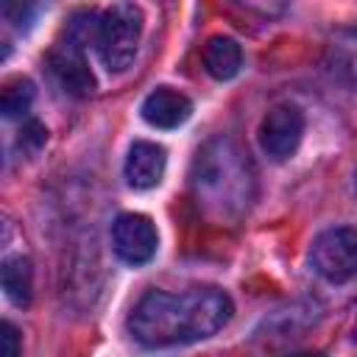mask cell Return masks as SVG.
<instances>
[{
    "mask_svg": "<svg viewBox=\"0 0 357 357\" xmlns=\"http://www.w3.org/2000/svg\"><path fill=\"white\" fill-rule=\"evenodd\" d=\"M231 310V298L218 287H192L184 293L148 290L128 315V332L148 349L184 346L223 329Z\"/></svg>",
    "mask_w": 357,
    "mask_h": 357,
    "instance_id": "1",
    "label": "cell"
},
{
    "mask_svg": "<svg viewBox=\"0 0 357 357\" xmlns=\"http://www.w3.org/2000/svg\"><path fill=\"white\" fill-rule=\"evenodd\" d=\"M190 184L198 206L218 220L240 218L254 195L251 165L229 137H212L198 148L190 167Z\"/></svg>",
    "mask_w": 357,
    "mask_h": 357,
    "instance_id": "2",
    "label": "cell"
},
{
    "mask_svg": "<svg viewBox=\"0 0 357 357\" xmlns=\"http://www.w3.org/2000/svg\"><path fill=\"white\" fill-rule=\"evenodd\" d=\"M139 36H142V11H139V6H134L131 0L114 3L98 22L95 45H98L100 61L112 73L128 70V64L137 56Z\"/></svg>",
    "mask_w": 357,
    "mask_h": 357,
    "instance_id": "3",
    "label": "cell"
},
{
    "mask_svg": "<svg viewBox=\"0 0 357 357\" xmlns=\"http://www.w3.org/2000/svg\"><path fill=\"white\" fill-rule=\"evenodd\" d=\"M310 262L315 273L332 284L354 279L357 276V229L335 226V229L321 231L312 240Z\"/></svg>",
    "mask_w": 357,
    "mask_h": 357,
    "instance_id": "4",
    "label": "cell"
},
{
    "mask_svg": "<svg viewBox=\"0 0 357 357\" xmlns=\"http://www.w3.org/2000/svg\"><path fill=\"white\" fill-rule=\"evenodd\" d=\"M304 137V114L293 103H279L273 106L262 123H259V148L273 159L284 162L290 159Z\"/></svg>",
    "mask_w": 357,
    "mask_h": 357,
    "instance_id": "5",
    "label": "cell"
},
{
    "mask_svg": "<svg viewBox=\"0 0 357 357\" xmlns=\"http://www.w3.org/2000/svg\"><path fill=\"white\" fill-rule=\"evenodd\" d=\"M112 245L123 262L145 265L148 259H153L159 237H156L151 218H145L139 212H123L112 223Z\"/></svg>",
    "mask_w": 357,
    "mask_h": 357,
    "instance_id": "6",
    "label": "cell"
},
{
    "mask_svg": "<svg viewBox=\"0 0 357 357\" xmlns=\"http://www.w3.org/2000/svg\"><path fill=\"white\" fill-rule=\"evenodd\" d=\"M47 61H50V70H53L56 81L64 86V92H70L75 98H84L95 89V78H92L89 64L84 59V45L81 42H75L70 36L56 42Z\"/></svg>",
    "mask_w": 357,
    "mask_h": 357,
    "instance_id": "7",
    "label": "cell"
},
{
    "mask_svg": "<svg viewBox=\"0 0 357 357\" xmlns=\"http://www.w3.org/2000/svg\"><path fill=\"white\" fill-rule=\"evenodd\" d=\"M165 167H167V151L159 142L137 139L128 148L123 173H126L128 187H134V190H151V187H156L162 181Z\"/></svg>",
    "mask_w": 357,
    "mask_h": 357,
    "instance_id": "8",
    "label": "cell"
},
{
    "mask_svg": "<svg viewBox=\"0 0 357 357\" xmlns=\"http://www.w3.org/2000/svg\"><path fill=\"white\" fill-rule=\"evenodd\" d=\"M139 112H142V120L153 128H178L192 114V103L178 89L159 86L142 100Z\"/></svg>",
    "mask_w": 357,
    "mask_h": 357,
    "instance_id": "9",
    "label": "cell"
},
{
    "mask_svg": "<svg viewBox=\"0 0 357 357\" xmlns=\"http://www.w3.org/2000/svg\"><path fill=\"white\" fill-rule=\"evenodd\" d=\"M204 70L215 78V81H229L240 73L243 67V50L240 45L231 39V36H212L206 45H204Z\"/></svg>",
    "mask_w": 357,
    "mask_h": 357,
    "instance_id": "10",
    "label": "cell"
},
{
    "mask_svg": "<svg viewBox=\"0 0 357 357\" xmlns=\"http://www.w3.org/2000/svg\"><path fill=\"white\" fill-rule=\"evenodd\" d=\"M3 290L17 307H25L31 301L33 271H31V262L25 257H8L3 262Z\"/></svg>",
    "mask_w": 357,
    "mask_h": 357,
    "instance_id": "11",
    "label": "cell"
},
{
    "mask_svg": "<svg viewBox=\"0 0 357 357\" xmlns=\"http://www.w3.org/2000/svg\"><path fill=\"white\" fill-rule=\"evenodd\" d=\"M33 100V84L28 78H11L6 81L3 86V95H0V109L6 117H17V114H25L28 106Z\"/></svg>",
    "mask_w": 357,
    "mask_h": 357,
    "instance_id": "12",
    "label": "cell"
},
{
    "mask_svg": "<svg viewBox=\"0 0 357 357\" xmlns=\"http://www.w3.org/2000/svg\"><path fill=\"white\" fill-rule=\"evenodd\" d=\"M231 3L254 17H262V20H273V17L284 14V8H287V0H231Z\"/></svg>",
    "mask_w": 357,
    "mask_h": 357,
    "instance_id": "13",
    "label": "cell"
},
{
    "mask_svg": "<svg viewBox=\"0 0 357 357\" xmlns=\"http://www.w3.org/2000/svg\"><path fill=\"white\" fill-rule=\"evenodd\" d=\"M332 50H337L340 53V73L343 75H349V81L357 86V36L354 39H349V42H337Z\"/></svg>",
    "mask_w": 357,
    "mask_h": 357,
    "instance_id": "14",
    "label": "cell"
},
{
    "mask_svg": "<svg viewBox=\"0 0 357 357\" xmlns=\"http://www.w3.org/2000/svg\"><path fill=\"white\" fill-rule=\"evenodd\" d=\"M3 17L14 28H22L31 20V0H3Z\"/></svg>",
    "mask_w": 357,
    "mask_h": 357,
    "instance_id": "15",
    "label": "cell"
},
{
    "mask_svg": "<svg viewBox=\"0 0 357 357\" xmlns=\"http://www.w3.org/2000/svg\"><path fill=\"white\" fill-rule=\"evenodd\" d=\"M0 332H3V335H0V351H3L6 357H14V354L20 351V332H17L8 321L0 326Z\"/></svg>",
    "mask_w": 357,
    "mask_h": 357,
    "instance_id": "16",
    "label": "cell"
},
{
    "mask_svg": "<svg viewBox=\"0 0 357 357\" xmlns=\"http://www.w3.org/2000/svg\"><path fill=\"white\" fill-rule=\"evenodd\" d=\"M354 340H357V324H354Z\"/></svg>",
    "mask_w": 357,
    "mask_h": 357,
    "instance_id": "17",
    "label": "cell"
}]
</instances>
